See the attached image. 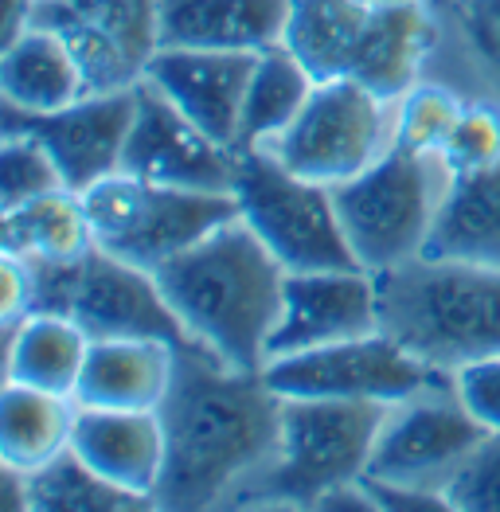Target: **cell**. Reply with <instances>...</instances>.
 I'll list each match as a JSON object with an SVG mask.
<instances>
[{"instance_id": "603a6c76", "label": "cell", "mask_w": 500, "mask_h": 512, "mask_svg": "<svg viewBox=\"0 0 500 512\" xmlns=\"http://www.w3.org/2000/svg\"><path fill=\"white\" fill-rule=\"evenodd\" d=\"M90 337L59 313H28L4 325V384H28L55 395H71L83 376Z\"/></svg>"}, {"instance_id": "83f0119b", "label": "cell", "mask_w": 500, "mask_h": 512, "mask_svg": "<svg viewBox=\"0 0 500 512\" xmlns=\"http://www.w3.org/2000/svg\"><path fill=\"white\" fill-rule=\"evenodd\" d=\"M122 512L153 509L145 497L125 493L110 485L102 473H94L83 458L67 446L59 458L28 473V512Z\"/></svg>"}, {"instance_id": "ffe728a7", "label": "cell", "mask_w": 500, "mask_h": 512, "mask_svg": "<svg viewBox=\"0 0 500 512\" xmlns=\"http://www.w3.org/2000/svg\"><path fill=\"white\" fill-rule=\"evenodd\" d=\"M86 90V71L71 43L47 28L28 24L16 40L4 43L0 55V98L28 114H51L79 102Z\"/></svg>"}, {"instance_id": "7a4b0ae2", "label": "cell", "mask_w": 500, "mask_h": 512, "mask_svg": "<svg viewBox=\"0 0 500 512\" xmlns=\"http://www.w3.org/2000/svg\"><path fill=\"white\" fill-rule=\"evenodd\" d=\"M153 274L188 341L231 368H266V344L282 313L290 270L270 255L243 215L227 219Z\"/></svg>"}, {"instance_id": "f1b7e54d", "label": "cell", "mask_w": 500, "mask_h": 512, "mask_svg": "<svg viewBox=\"0 0 500 512\" xmlns=\"http://www.w3.org/2000/svg\"><path fill=\"white\" fill-rule=\"evenodd\" d=\"M465 102L446 86H411L391 110V145L407 153H442Z\"/></svg>"}, {"instance_id": "484cf974", "label": "cell", "mask_w": 500, "mask_h": 512, "mask_svg": "<svg viewBox=\"0 0 500 512\" xmlns=\"http://www.w3.org/2000/svg\"><path fill=\"white\" fill-rule=\"evenodd\" d=\"M368 20L372 0H293L282 43L317 83L348 79Z\"/></svg>"}, {"instance_id": "e0dca14e", "label": "cell", "mask_w": 500, "mask_h": 512, "mask_svg": "<svg viewBox=\"0 0 500 512\" xmlns=\"http://www.w3.org/2000/svg\"><path fill=\"white\" fill-rule=\"evenodd\" d=\"M71 450L110 485L153 505V489L165 473V423L157 411L79 407Z\"/></svg>"}, {"instance_id": "ac0fdd59", "label": "cell", "mask_w": 500, "mask_h": 512, "mask_svg": "<svg viewBox=\"0 0 500 512\" xmlns=\"http://www.w3.org/2000/svg\"><path fill=\"white\" fill-rule=\"evenodd\" d=\"M293 0H157L161 47L266 51L282 43Z\"/></svg>"}, {"instance_id": "7c38bea8", "label": "cell", "mask_w": 500, "mask_h": 512, "mask_svg": "<svg viewBox=\"0 0 500 512\" xmlns=\"http://www.w3.org/2000/svg\"><path fill=\"white\" fill-rule=\"evenodd\" d=\"M28 24L71 43L90 94L137 86L161 47L157 0H32Z\"/></svg>"}, {"instance_id": "ba28073f", "label": "cell", "mask_w": 500, "mask_h": 512, "mask_svg": "<svg viewBox=\"0 0 500 512\" xmlns=\"http://www.w3.org/2000/svg\"><path fill=\"white\" fill-rule=\"evenodd\" d=\"M231 196L250 231L286 270L360 266L340 227L333 188L286 169L270 149H239Z\"/></svg>"}, {"instance_id": "9a60e30c", "label": "cell", "mask_w": 500, "mask_h": 512, "mask_svg": "<svg viewBox=\"0 0 500 512\" xmlns=\"http://www.w3.org/2000/svg\"><path fill=\"white\" fill-rule=\"evenodd\" d=\"M383 329L375 274L352 270H290L282 313L266 344V364L278 356L356 341Z\"/></svg>"}, {"instance_id": "836d02e7", "label": "cell", "mask_w": 500, "mask_h": 512, "mask_svg": "<svg viewBox=\"0 0 500 512\" xmlns=\"http://www.w3.org/2000/svg\"><path fill=\"white\" fill-rule=\"evenodd\" d=\"M458 20L477 59L500 75V0H458Z\"/></svg>"}, {"instance_id": "4316f807", "label": "cell", "mask_w": 500, "mask_h": 512, "mask_svg": "<svg viewBox=\"0 0 500 512\" xmlns=\"http://www.w3.org/2000/svg\"><path fill=\"white\" fill-rule=\"evenodd\" d=\"M313 86H317V79L305 71V63L286 43L258 51L235 149H266L270 141H278L290 129L293 118L305 110Z\"/></svg>"}, {"instance_id": "9c48e42d", "label": "cell", "mask_w": 500, "mask_h": 512, "mask_svg": "<svg viewBox=\"0 0 500 512\" xmlns=\"http://www.w3.org/2000/svg\"><path fill=\"white\" fill-rule=\"evenodd\" d=\"M262 376L282 399H372L387 407L454 387V372L426 364L387 329L278 356L262 368Z\"/></svg>"}, {"instance_id": "6da1fadb", "label": "cell", "mask_w": 500, "mask_h": 512, "mask_svg": "<svg viewBox=\"0 0 500 512\" xmlns=\"http://www.w3.org/2000/svg\"><path fill=\"white\" fill-rule=\"evenodd\" d=\"M165 473L153 509H215L239 497L278 462L282 395L262 372L223 364L200 344L176 348L165 403Z\"/></svg>"}, {"instance_id": "d590c367", "label": "cell", "mask_w": 500, "mask_h": 512, "mask_svg": "<svg viewBox=\"0 0 500 512\" xmlns=\"http://www.w3.org/2000/svg\"><path fill=\"white\" fill-rule=\"evenodd\" d=\"M0 274H4V290H0V321H24L32 313V270L28 262L16 255L0 258Z\"/></svg>"}, {"instance_id": "44dd1931", "label": "cell", "mask_w": 500, "mask_h": 512, "mask_svg": "<svg viewBox=\"0 0 500 512\" xmlns=\"http://www.w3.org/2000/svg\"><path fill=\"white\" fill-rule=\"evenodd\" d=\"M430 43V16L418 0H372V20L356 47L348 79L368 86L383 102H399L418 86V67Z\"/></svg>"}, {"instance_id": "1f68e13d", "label": "cell", "mask_w": 500, "mask_h": 512, "mask_svg": "<svg viewBox=\"0 0 500 512\" xmlns=\"http://www.w3.org/2000/svg\"><path fill=\"white\" fill-rule=\"evenodd\" d=\"M454 512H500V434L489 430L481 446L465 458V466L454 473L450 489Z\"/></svg>"}, {"instance_id": "52a82bcc", "label": "cell", "mask_w": 500, "mask_h": 512, "mask_svg": "<svg viewBox=\"0 0 500 512\" xmlns=\"http://www.w3.org/2000/svg\"><path fill=\"white\" fill-rule=\"evenodd\" d=\"M79 196L94 243L145 270L165 266L168 258L188 251L192 243L239 215L231 192L168 188L125 169L94 180Z\"/></svg>"}, {"instance_id": "2e32d148", "label": "cell", "mask_w": 500, "mask_h": 512, "mask_svg": "<svg viewBox=\"0 0 500 512\" xmlns=\"http://www.w3.org/2000/svg\"><path fill=\"white\" fill-rule=\"evenodd\" d=\"M254 63L258 51L157 47V55L145 67V79L161 86L204 133L235 149Z\"/></svg>"}, {"instance_id": "3957f363", "label": "cell", "mask_w": 500, "mask_h": 512, "mask_svg": "<svg viewBox=\"0 0 500 512\" xmlns=\"http://www.w3.org/2000/svg\"><path fill=\"white\" fill-rule=\"evenodd\" d=\"M379 317L391 337L442 372L500 356V270L415 258L375 274Z\"/></svg>"}, {"instance_id": "8992f818", "label": "cell", "mask_w": 500, "mask_h": 512, "mask_svg": "<svg viewBox=\"0 0 500 512\" xmlns=\"http://www.w3.org/2000/svg\"><path fill=\"white\" fill-rule=\"evenodd\" d=\"M32 313L71 317L90 341L153 337L192 344L180 317L165 301L157 274L102 251L98 243L71 262H28Z\"/></svg>"}, {"instance_id": "cb8c5ba5", "label": "cell", "mask_w": 500, "mask_h": 512, "mask_svg": "<svg viewBox=\"0 0 500 512\" xmlns=\"http://www.w3.org/2000/svg\"><path fill=\"white\" fill-rule=\"evenodd\" d=\"M79 403L28 384H4L0 399V462L36 473L71 446Z\"/></svg>"}, {"instance_id": "4fadbf2b", "label": "cell", "mask_w": 500, "mask_h": 512, "mask_svg": "<svg viewBox=\"0 0 500 512\" xmlns=\"http://www.w3.org/2000/svg\"><path fill=\"white\" fill-rule=\"evenodd\" d=\"M133 90H137V114L125 141L122 169L168 188L231 192L239 149L204 133L149 79H141Z\"/></svg>"}, {"instance_id": "8fae6325", "label": "cell", "mask_w": 500, "mask_h": 512, "mask_svg": "<svg viewBox=\"0 0 500 512\" xmlns=\"http://www.w3.org/2000/svg\"><path fill=\"white\" fill-rule=\"evenodd\" d=\"M485 434L489 430L473 419L454 387L395 403L379 427L364 477L446 493Z\"/></svg>"}, {"instance_id": "4dcf8cb0", "label": "cell", "mask_w": 500, "mask_h": 512, "mask_svg": "<svg viewBox=\"0 0 500 512\" xmlns=\"http://www.w3.org/2000/svg\"><path fill=\"white\" fill-rule=\"evenodd\" d=\"M442 161L450 165V172H481L500 165V110L465 106L442 149Z\"/></svg>"}, {"instance_id": "f546056e", "label": "cell", "mask_w": 500, "mask_h": 512, "mask_svg": "<svg viewBox=\"0 0 500 512\" xmlns=\"http://www.w3.org/2000/svg\"><path fill=\"white\" fill-rule=\"evenodd\" d=\"M59 188H67V180L40 141L28 133H4V145H0V212L28 204L36 196H47V192H59Z\"/></svg>"}, {"instance_id": "d6a6232c", "label": "cell", "mask_w": 500, "mask_h": 512, "mask_svg": "<svg viewBox=\"0 0 500 512\" xmlns=\"http://www.w3.org/2000/svg\"><path fill=\"white\" fill-rule=\"evenodd\" d=\"M454 391L485 430L500 434V356L461 364L454 372Z\"/></svg>"}, {"instance_id": "5b68a950", "label": "cell", "mask_w": 500, "mask_h": 512, "mask_svg": "<svg viewBox=\"0 0 500 512\" xmlns=\"http://www.w3.org/2000/svg\"><path fill=\"white\" fill-rule=\"evenodd\" d=\"M450 180L454 172L442 153H407L391 145L372 169L336 184V212L356 262L368 274H383L426 255Z\"/></svg>"}, {"instance_id": "8d00e7d4", "label": "cell", "mask_w": 500, "mask_h": 512, "mask_svg": "<svg viewBox=\"0 0 500 512\" xmlns=\"http://www.w3.org/2000/svg\"><path fill=\"white\" fill-rule=\"evenodd\" d=\"M379 4H383V0H379Z\"/></svg>"}, {"instance_id": "30bf717a", "label": "cell", "mask_w": 500, "mask_h": 512, "mask_svg": "<svg viewBox=\"0 0 500 512\" xmlns=\"http://www.w3.org/2000/svg\"><path fill=\"white\" fill-rule=\"evenodd\" d=\"M286 169L317 184H344L391 149V102L356 79L317 83L290 129L266 145Z\"/></svg>"}, {"instance_id": "d4e9b609", "label": "cell", "mask_w": 500, "mask_h": 512, "mask_svg": "<svg viewBox=\"0 0 500 512\" xmlns=\"http://www.w3.org/2000/svg\"><path fill=\"white\" fill-rule=\"evenodd\" d=\"M4 255L24 262H71L94 247V231L86 219L83 196L75 188H59L28 204L0 212Z\"/></svg>"}, {"instance_id": "d6986e66", "label": "cell", "mask_w": 500, "mask_h": 512, "mask_svg": "<svg viewBox=\"0 0 500 512\" xmlns=\"http://www.w3.org/2000/svg\"><path fill=\"white\" fill-rule=\"evenodd\" d=\"M176 348L180 344L153 337L90 341L75 403L102 411H157L172 387Z\"/></svg>"}, {"instance_id": "7402d4cb", "label": "cell", "mask_w": 500, "mask_h": 512, "mask_svg": "<svg viewBox=\"0 0 500 512\" xmlns=\"http://www.w3.org/2000/svg\"><path fill=\"white\" fill-rule=\"evenodd\" d=\"M422 258L500 270V165L454 172Z\"/></svg>"}, {"instance_id": "e575fe53", "label": "cell", "mask_w": 500, "mask_h": 512, "mask_svg": "<svg viewBox=\"0 0 500 512\" xmlns=\"http://www.w3.org/2000/svg\"><path fill=\"white\" fill-rule=\"evenodd\" d=\"M368 497H372L375 512H438L450 509L446 493H430V489H411V485H391V481H375V477H360Z\"/></svg>"}, {"instance_id": "277c9868", "label": "cell", "mask_w": 500, "mask_h": 512, "mask_svg": "<svg viewBox=\"0 0 500 512\" xmlns=\"http://www.w3.org/2000/svg\"><path fill=\"white\" fill-rule=\"evenodd\" d=\"M372 399H282V450L239 505L317 509L333 489L368 473L372 446L387 419Z\"/></svg>"}, {"instance_id": "5bb4252c", "label": "cell", "mask_w": 500, "mask_h": 512, "mask_svg": "<svg viewBox=\"0 0 500 512\" xmlns=\"http://www.w3.org/2000/svg\"><path fill=\"white\" fill-rule=\"evenodd\" d=\"M137 114V90H102L83 94L79 102L51 110V114H28L4 102V133H28L55 157L67 188L83 192L94 180L122 169L125 141Z\"/></svg>"}]
</instances>
